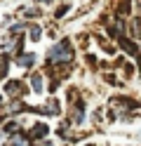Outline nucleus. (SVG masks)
Returning <instances> with one entry per match:
<instances>
[{"instance_id":"obj_9","label":"nucleus","mask_w":141,"mask_h":146,"mask_svg":"<svg viewBox=\"0 0 141 146\" xmlns=\"http://www.w3.org/2000/svg\"><path fill=\"white\" fill-rule=\"evenodd\" d=\"M42 3H50V0H42Z\"/></svg>"},{"instance_id":"obj_8","label":"nucleus","mask_w":141,"mask_h":146,"mask_svg":"<svg viewBox=\"0 0 141 146\" xmlns=\"http://www.w3.org/2000/svg\"><path fill=\"white\" fill-rule=\"evenodd\" d=\"M31 38H33V40L40 38V29H33V31H31Z\"/></svg>"},{"instance_id":"obj_3","label":"nucleus","mask_w":141,"mask_h":146,"mask_svg":"<svg viewBox=\"0 0 141 146\" xmlns=\"http://www.w3.org/2000/svg\"><path fill=\"white\" fill-rule=\"evenodd\" d=\"M33 61H35V57H33V54H26V57H19V64H21V66H33Z\"/></svg>"},{"instance_id":"obj_5","label":"nucleus","mask_w":141,"mask_h":146,"mask_svg":"<svg viewBox=\"0 0 141 146\" xmlns=\"http://www.w3.org/2000/svg\"><path fill=\"white\" fill-rule=\"evenodd\" d=\"M33 87L38 90V92L42 90V78H40V76H33Z\"/></svg>"},{"instance_id":"obj_2","label":"nucleus","mask_w":141,"mask_h":146,"mask_svg":"<svg viewBox=\"0 0 141 146\" xmlns=\"http://www.w3.org/2000/svg\"><path fill=\"white\" fill-rule=\"evenodd\" d=\"M7 92L9 94H21V83H7Z\"/></svg>"},{"instance_id":"obj_1","label":"nucleus","mask_w":141,"mask_h":146,"mask_svg":"<svg viewBox=\"0 0 141 146\" xmlns=\"http://www.w3.org/2000/svg\"><path fill=\"white\" fill-rule=\"evenodd\" d=\"M50 59H54V61H68L71 59V45H68V40H64L61 45H56V47L50 52Z\"/></svg>"},{"instance_id":"obj_6","label":"nucleus","mask_w":141,"mask_h":146,"mask_svg":"<svg viewBox=\"0 0 141 146\" xmlns=\"http://www.w3.org/2000/svg\"><path fill=\"white\" fill-rule=\"evenodd\" d=\"M7 146H26V141L21 139V137H14V139H12V141H9Z\"/></svg>"},{"instance_id":"obj_7","label":"nucleus","mask_w":141,"mask_h":146,"mask_svg":"<svg viewBox=\"0 0 141 146\" xmlns=\"http://www.w3.org/2000/svg\"><path fill=\"white\" fill-rule=\"evenodd\" d=\"M5 71H7V59L3 57V59H0V78L5 76Z\"/></svg>"},{"instance_id":"obj_4","label":"nucleus","mask_w":141,"mask_h":146,"mask_svg":"<svg viewBox=\"0 0 141 146\" xmlns=\"http://www.w3.org/2000/svg\"><path fill=\"white\" fill-rule=\"evenodd\" d=\"M47 134V127L45 125H35L33 127V137H45Z\"/></svg>"}]
</instances>
